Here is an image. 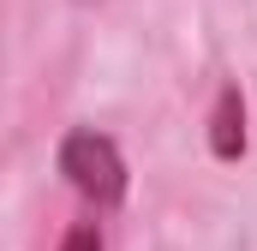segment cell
I'll return each instance as SVG.
<instances>
[{
	"instance_id": "obj_1",
	"label": "cell",
	"mask_w": 257,
	"mask_h": 251,
	"mask_svg": "<svg viewBox=\"0 0 257 251\" xmlns=\"http://www.w3.org/2000/svg\"><path fill=\"white\" fill-rule=\"evenodd\" d=\"M54 168H60V180L78 191L96 215H114V209L126 203V191H132L120 144H114L108 132H96V126H72V132H66L60 150H54Z\"/></svg>"
},
{
	"instance_id": "obj_2",
	"label": "cell",
	"mask_w": 257,
	"mask_h": 251,
	"mask_svg": "<svg viewBox=\"0 0 257 251\" xmlns=\"http://www.w3.org/2000/svg\"><path fill=\"white\" fill-rule=\"evenodd\" d=\"M209 150H215L221 162H239V156H245V102H239L233 84H221V96H215V114H209Z\"/></svg>"
},
{
	"instance_id": "obj_3",
	"label": "cell",
	"mask_w": 257,
	"mask_h": 251,
	"mask_svg": "<svg viewBox=\"0 0 257 251\" xmlns=\"http://www.w3.org/2000/svg\"><path fill=\"white\" fill-rule=\"evenodd\" d=\"M60 251H102V233H96V221H72L60 233Z\"/></svg>"
}]
</instances>
